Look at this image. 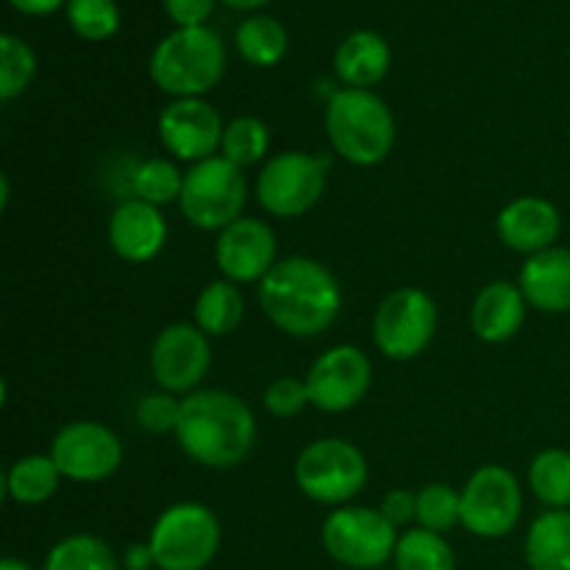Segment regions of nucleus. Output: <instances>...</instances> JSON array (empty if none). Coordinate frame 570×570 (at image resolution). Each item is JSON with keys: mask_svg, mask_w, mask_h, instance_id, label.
<instances>
[{"mask_svg": "<svg viewBox=\"0 0 570 570\" xmlns=\"http://www.w3.org/2000/svg\"><path fill=\"white\" fill-rule=\"evenodd\" d=\"M259 309L289 337H321L343 309L337 276L312 256H287L256 284Z\"/></svg>", "mask_w": 570, "mask_h": 570, "instance_id": "nucleus-1", "label": "nucleus"}, {"mask_svg": "<svg viewBox=\"0 0 570 570\" xmlns=\"http://www.w3.org/2000/svg\"><path fill=\"white\" fill-rule=\"evenodd\" d=\"M176 443L195 465L232 471L243 465L256 445V415L237 393L195 390L181 399Z\"/></svg>", "mask_w": 570, "mask_h": 570, "instance_id": "nucleus-2", "label": "nucleus"}, {"mask_svg": "<svg viewBox=\"0 0 570 570\" xmlns=\"http://www.w3.org/2000/svg\"><path fill=\"white\" fill-rule=\"evenodd\" d=\"M323 128L334 154L354 167L382 165L399 137L393 109L373 89L343 87L328 95Z\"/></svg>", "mask_w": 570, "mask_h": 570, "instance_id": "nucleus-3", "label": "nucleus"}, {"mask_svg": "<svg viewBox=\"0 0 570 570\" xmlns=\"http://www.w3.org/2000/svg\"><path fill=\"white\" fill-rule=\"evenodd\" d=\"M226 65V45L215 28H176L150 50L148 76L170 98H204L223 81Z\"/></svg>", "mask_w": 570, "mask_h": 570, "instance_id": "nucleus-4", "label": "nucleus"}, {"mask_svg": "<svg viewBox=\"0 0 570 570\" xmlns=\"http://www.w3.org/2000/svg\"><path fill=\"white\" fill-rule=\"evenodd\" d=\"M223 543L215 510L200 501H176L150 527L148 546L159 570H204Z\"/></svg>", "mask_w": 570, "mask_h": 570, "instance_id": "nucleus-5", "label": "nucleus"}, {"mask_svg": "<svg viewBox=\"0 0 570 570\" xmlns=\"http://www.w3.org/2000/svg\"><path fill=\"white\" fill-rule=\"evenodd\" d=\"M295 484L323 507H348L367 488V460L351 440L321 438L306 445L293 468Z\"/></svg>", "mask_w": 570, "mask_h": 570, "instance_id": "nucleus-6", "label": "nucleus"}, {"mask_svg": "<svg viewBox=\"0 0 570 570\" xmlns=\"http://www.w3.org/2000/svg\"><path fill=\"white\" fill-rule=\"evenodd\" d=\"M248 181L245 170L223 159L220 154L198 161L184 173V189L178 206L184 220L200 232L220 234L245 215Z\"/></svg>", "mask_w": 570, "mask_h": 570, "instance_id": "nucleus-7", "label": "nucleus"}, {"mask_svg": "<svg viewBox=\"0 0 570 570\" xmlns=\"http://www.w3.org/2000/svg\"><path fill=\"white\" fill-rule=\"evenodd\" d=\"M328 187V159L306 150H282L256 176V204L278 220H295L315 209Z\"/></svg>", "mask_w": 570, "mask_h": 570, "instance_id": "nucleus-8", "label": "nucleus"}, {"mask_svg": "<svg viewBox=\"0 0 570 570\" xmlns=\"http://www.w3.org/2000/svg\"><path fill=\"white\" fill-rule=\"evenodd\" d=\"M401 532L373 507H337L321 527V543L337 566L373 570L393 560Z\"/></svg>", "mask_w": 570, "mask_h": 570, "instance_id": "nucleus-9", "label": "nucleus"}, {"mask_svg": "<svg viewBox=\"0 0 570 570\" xmlns=\"http://www.w3.org/2000/svg\"><path fill=\"white\" fill-rule=\"evenodd\" d=\"M440 326L438 304L421 287H399L373 312V345L393 362H410L432 345Z\"/></svg>", "mask_w": 570, "mask_h": 570, "instance_id": "nucleus-10", "label": "nucleus"}, {"mask_svg": "<svg viewBox=\"0 0 570 570\" xmlns=\"http://www.w3.org/2000/svg\"><path fill=\"white\" fill-rule=\"evenodd\" d=\"M462 495V529L482 540H501L523 515V488L504 465L476 468L468 476Z\"/></svg>", "mask_w": 570, "mask_h": 570, "instance_id": "nucleus-11", "label": "nucleus"}, {"mask_svg": "<svg viewBox=\"0 0 570 570\" xmlns=\"http://www.w3.org/2000/svg\"><path fill=\"white\" fill-rule=\"evenodd\" d=\"M48 454L61 476L78 484L106 482L122 465L120 438L100 421H72L61 426L50 440Z\"/></svg>", "mask_w": 570, "mask_h": 570, "instance_id": "nucleus-12", "label": "nucleus"}, {"mask_svg": "<svg viewBox=\"0 0 570 570\" xmlns=\"http://www.w3.org/2000/svg\"><path fill=\"white\" fill-rule=\"evenodd\" d=\"M306 390L315 410L340 415L360 404L373 384V362L356 345H332L306 371Z\"/></svg>", "mask_w": 570, "mask_h": 570, "instance_id": "nucleus-13", "label": "nucleus"}, {"mask_svg": "<svg viewBox=\"0 0 570 570\" xmlns=\"http://www.w3.org/2000/svg\"><path fill=\"white\" fill-rule=\"evenodd\" d=\"M223 131L226 122L206 98H173L156 117L161 148L176 161L189 165L220 154Z\"/></svg>", "mask_w": 570, "mask_h": 570, "instance_id": "nucleus-14", "label": "nucleus"}, {"mask_svg": "<svg viewBox=\"0 0 570 570\" xmlns=\"http://www.w3.org/2000/svg\"><path fill=\"white\" fill-rule=\"evenodd\" d=\"M212 367L209 337L195 323H170L150 345V373L159 390L189 395L200 387Z\"/></svg>", "mask_w": 570, "mask_h": 570, "instance_id": "nucleus-15", "label": "nucleus"}, {"mask_svg": "<svg viewBox=\"0 0 570 570\" xmlns=\"http://www.w3.org/2000/svg\"><path fill=\"white\" fill-rule=\"evenodd\" d=\"M276 232L259 217L243 215L215 239V265L226 282L259 284L276 265Z\"/></svg>", "mask_w": 570, "mask_h": 570, "instance_id": "nucleus-16", "label": "nucleus"}, {"mask_svg": "<svg viewBox=\"0 0 570 570\" xmlns=\"http://www.w3.org/2000/svg\"><path fill=\"white\" fill-rule=\"evenodd\" d=\"M495 234L504 243V248L523 256H534L540 250L554 248L562 234V215L549 198L521 195L499 212Z\"/></svg>", "mask_w": 570, "mask_h": 570, "instance_id": "nucleus-17", "label": "nucleus"}, {"mask_svg": "<svg viewBox=\"0 0 570 570\" xmlns=\"http://www.w3.org/2000/svg\"><path fill=\"white\" fill-rule=\"evenodd\" d=\"M109 245L128 265H145L156 259L167 243V220L159 206L128 198L109 215Z\"/></svg>", "mask_w": 570, "mask_h": 570, "instance_id": "nucleus-18", "label": "nucleus"}, {"mask_svg": "<svg viewBox=\"0 0 570 570\" xmlns=\"http://www.w3.org/2000/svg\"><path fill=\"white\" fill-rule=\"evenodd\" d=\"M518 287L527 304L543 315H566L570 312V248L554 245L527 256Z\"/></svg>", "mask_w": 570, "mask_h": 570, "instance_id": "nucleus-19", "label": "nucleus"}, {"mask_svg": "<svg viewBox=\"0 0 570 570\" xmlns=\"http://www.w3.org/2000/svg\"><path fill=\"white\" fill-rule=\"evenodd\" d=\"M527 309L529 304L518 284L504 282V278L490 282L473 298L471 332L488 345L510 343L521 332L523 321H527Z\"/></svg>", "mask_w": 570, "mask_h": 570, "instance_id": "nucleus-20", "label": "nucleus"}, {"mask_svg": "<svg viewBox=\"0 0 570 570\" xmlns=\"http://www.w3.org/2000/svg\"><path fill=\"white\" fill-rule=\"evenodd\" d=\"M393 65L387 39L371 28H356L334 50V76L351 89H373Z\"/></svg>", "mask_w": 570, "mask_h": 570, "instance_id": "nucleus-21", "label": "nucleus"}, {"mask_svg": "<svg viewBox=\"0 0 570 570\" xmlns=\"http://www.w3.org/2000/svg\"><path fill=\"white\" fill-rule=\"evenodd\" d=\"M529 570H570V510H546L523 540Z\"/></svg>", "mask_w": 570, "mask_h": 570, "instance_id": "nucleus-22", "label": "nucleus"}, {"mask_svg": "<svg viewBox=\"0 0 570 570\" xmlns=\"http://www.w3.org/2000/svg\"><path fill=\"white\" fill-rule=\"evenodd\" d=\"M61 471L50 454H26L9 465L3 476L6 499L20 507L45 504L61 484Z\"/></svg>", "mask_w": 570, "mask_h": 570, "instance_id": "nucleus-23", "label": "nucleus"}, {"mask_svg": "<svg viewBox=\"0 0 570 570\" xmlns=\"http://www.w3.org/2000/svg\"><path fill=\"white\" fill-rule=\"evenodd\" d=\"M245 317V298L239 284L217 278L198 293L193 306V323L206 337H228Z\"/></svg>", "mask_w": 570, "mask_h": 570, "instance_id": "nucleus-24", "label": "nucleus"}, {"mask_svg": "<svg viewBox=\"0 0 570 570\" xmlns=\"http://www.w3.org/2000/svg\"><path fill=\"white\" fill-rule=\"evenodd\" d=\"M234 48L248 65L276 67L289 50V31L271 14H250L234 31Z\"/></svg>", "mask_w": 570, "mask_h": 570, "instance_id": "nucleus-25", "label": "nucleus"}, {"mask_svg": "<svg viewBox=\"0 0 570 570\" xmlns=\"http://www.w3.org/2000/svg\"><path fill=\"white\" fill-rule=\"evenodd\" d=\"M42 570H122V562L104 538L76 532L53 543Z\"/></svg>", "mask_w": 570, "mask_h": 570, "instance_id": "nucleus-26", "label": "nucleus"}, {"mask_svg": "<svg viewBox=\"0 0 570 570\" xmlns=\"http://www.w3.org/2000/svg\"><path fill=\"white\" fill-rule=\"evenodd\" d=\"M527 484L546 510H570V451L543 449L527 471Z\"/></svg>", "mask_w": 570, "mask_h": 570, "instance_id": "nucleus-27", "label": "nucleus"}, {"mask_svg": "<svg viewBox=\"0 0 570 570\" xmlns=\"http://www.w3.org/2000/svg\"><path fill=\"white\" fill-rule=\"evenodd\" d=\"M395 570H456V554L445 534L429 529H406L393 554Z\"/></svg>", "mask_w": 570, "mask_h": 570, "instance_id": "nucleus-28", "label": "nucleus"}, {"mask_svg": "<svg viewBox=\"0 0 570 570\" xmlns=\"http://www.w3.org/2000/svg\"><path fill=\"white\" fill-rule=\"evenodd\" d=\"M267 150H271V128H267L265 120H259L254 115H239L226 122L220 145L223 159H228L239 170H245V167H254L259 161H265Z\"/></svg>", "mask_w": 570, "mask_h": 570, "instance_id": "nucleus-29", "label": "nucleus"}, {"mask_svg": "<svg viewBox=\"0 0 570 570\" xmlns=\"http://www.w3.org/2000/svg\"><path fill=\"white\" fill-rule=\"evenodd\" d=\"M134 198L154 206L176 204L184 189V173L173 159H145L131 173Z\"/></svg>", "mask_w": 570, "mask_h": 570, "instance_id": "nucleus-30", "label": "nucleus"}, {"mask_svg": "<svg viewBox=\"0 0 570 570\" xmlns=\"http://www.w3.org/2000/svg\"><path fill=\"white\" fill-rule=\"evenodd\" d=\"M37 78V53L17 33H0V100L11 104Z\"/></svg>", "mask_w": 570, "mask_h": 570, "instance_id": "nucleus-31", "label": "nucleus"}, {"mask_svg": "<svg viewBox=\"0 0 570 570\" xmlns=\"http://www.w3.org/2000/svg\"><path fill=\"white\" fill-rule=\"evenodd\" d=\"M415 523L429 532L445 534L451 529L462 527V495L445 482L423 484L417 490V512Z\"/></svg>", "mask_w": 570, "mask_h": 570, "instance_id": "nucleus-32", "label": "nucleus"}, {"mask_svg": "<svg viewBox=\"0 0 570 570\" xmlns=\"http://www.w3.org/2000/svg\"><path fill=\"white\" fill-rule=\"evenodd\" d=\"M67 22L87 42H106L120 31V6L115 0H67Z\"/></svg>", "mask_w": 570, "mask_h": 570, "instance_id": "nucleus-33", "label": "nucleus"}, {"mask_svg": "<svg viewBox=\"0 0 570 570\" xmlns=\"http://www.w3.org/2000/svg\"><path fill=\"white\" fill-rule=\"evenodd\" d=\"M137 423L150 434L176 432L178 417H181V399L167 390H150L137 401Z\"/></svg>", "mask_w": 570, "mask_h": 570, "instance_id": "nucleus-34", "label": "nucleus"}, {"mask_svg": "<svg viewBox=\"0 0 570 570\" xmlns=\"http://www.w3.org/2000/svg\"><path fill=\"white\" fill-rule=\"evenodd\" d=\"M262 404H265V410L271 412L273 417H282V421L298 417L301 412L309 406L306 379H295V376L273 379V382L265 387V393H262Z\"/></svg>", "mask_w": 570, "mask_h": 570, "instance_id": "nucleus-35", "label": "nucleus"}, {"mask_svg": "<svg viewBox=\"0 0 570 570\" xmlns=\"http://www.w3.org/2000/svg\"><path fill=\"white\" fill-rule=\"evenodd\" d=\"M217 0H161L165 14L170 17L176 28H198L206 26V20L215 11Z\"/></svg>", "mask_w": 570, "mask_h": 570, "instance_id": "nucleus-36", "label": "nucleus"}, {"mask_svg": "<svg viewBox=\"0 0 570 570\" xmlns=\"http://www.w3.org/2000/svg\"><path fill=\"white\" fill-rule=\"evenodd\" d=\"M379 512H382L395 529L410 527V523L415 521V512H417V493L406 488L390 490V493L382 499V504H379Z\"/></svg>", "mask_w": 570, "mask_h": 570, "instance_id": "nucleus-37", "label": "nucleus"}, {"mask_svg": "<svg viewBox=\"0 0 570 570\" xmlns=\"http://www.w3.org/2000/svg\"><path fill=\"white\" fill-rule=\"evenodd\" d=\"M122 568L126 570H154L156 568L154 551H150L148 540H145V543L128 546L126 554H122Z\"/></svg>", "mask_w": 570, "mask_h": 570, "instance_id": "nucleus-38", "label": "nucleus"}, {"mask_svg": "<svg viewBox=\"0 0 570 570\" xmlns=\"http://www.w3.org/2000/svg\"><path fill=\"white\" fill-rule=\"evenodd\" d=\"M11 6H14L20 14H28V17H48L53 14V11L65 9L67 0H9Z\"/></svg>", "mask_w": 570, "mask_h": 570, "instance_id": "nucleus-39", "label": "nucleus"}, {"mask_svg": "<svg viewBox=\"0 0 570 570\" xmlns=\"http://www.w3.org/2000/svg\"><path fill=\"white\" fill-rule=\"evenodd\" d=\"M220 3H226L228 9H237V11H256L262 9V6L271 3V0H220Z\"/></svg>", "mask_w": 570, "mask_h": 570, "instance_id": "nucleus-40", "label": "nucleus"}, {"mask_svg": "<svg viewBox=\"0 0 570 570\" xmlns=\"http://www.w3.org/2000/svg\"><path fill=\"white\" fill-rule=\"evenodd\" d=\"M0 570H37L28 566L26 560H17V557H6L3 562H0Z\"/></svg>", "mask_w": 570, "mask_h": 570, "instance_id": "nucleus-41", "label": "nucleus"}, {"mask_svg": "<svg viewBox=\"0 0 570 570\" xmlns=\"http://www.w3.org/2000/svg\"><path fill=\"white\" fill-rule=\"evenodd\" d=\"M340 570H356V568H340Z\"/></svg>", "mask_w": 570, "mask_h": 570, "instance_id": "nucleus-42", "label": "nucleus"}]
</instances>
